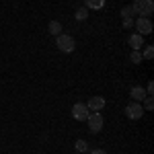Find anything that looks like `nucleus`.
Masks as SVG:
<instances>
[{"instance_id":"dca6fc26","label":"nucleus","mask_w":154,"mask_h":154,"mask_svg":"<svg viewBox=\"0 0 154 154\" xmlns=\"http://www.w3.org/2000/svg\"><path fill=\"white\" fill-rule=\"evenodd\" d=\"M130 62H134V64H140V62H142V54H140L138 49H131V54H130Z\"/></svg>"},{"instance_id":"20e7f679","label":"nucleus","mask_w":154,"mask_h":154,"mask_svg":"<svg viewBox=\"0 0 154 154\" xmlns=\"http://www.w3.org/2000/svg\"><path fill=\"white\" fill-rule=\"evenodd\" d=\"M144 115V107L142 103H136V101H131L125 105V117L131 119V121H136V119H140Z\"/></svg>"},{"instance_id":"ddd939ff","label":"nucleus","mask_w":154,"mask_h":154,"mask_svg":"<svg viewBox=\"0 0 154 154\" xmlns=\"http://www.w3.org/2000/svg\"><path fill=\"white\" fill-rule=\"evenodd\" d=\"M140 54H142V60H152L154 58V45H146L144 51H140Z\"/></svg>"},{"instance_id":"f3484780","label":"nucleus","mask_w":154,"mask_h":154,"mask_svg":"<svg viewBox=\"0 0 154 154\" xmlns=\"http://www.w3.org/2000/svg\"><path fill=\"white\" fill-rule=\"evenodd\" d=\"M136 14H134V11H131V6H123L121 8V19H134Z\"/></svg>"},{"instance_id":"f8f14e48","label":"nucleus","mask_w":154,"mask_h":154,"mask_svg":"<svg viewBox=\"0 0 154 154\" xmlns=\"http://www.w3.org/2000/svg\"><path fill=\"white\" fill-rule=\"evenodd\" d=\"M74 148H76L78 154H84V152H88V142H86V140H76Z\"/></svg>"},{"instance_id":"9d476101","label":"nucleus","mask_w":154,"mask_h":154,"mask_svg":"<svg viewBox=\"0 0 154 154\" xmlns=\"http://www.w3.org/2000/svg\"><path fill=\"white\" fill-rule=\"evenodd\" d=\"M84 6L88 11H99V8L105 6V0H84Z\"/></svg>"},{"instance_id":"6e6552de","label":"nucleus","mask_w":154,"mask_h":154,"mask_svg":"<svg viewBox=\"0 0 154 154\" xmlns=\"http://www.w3.org/2000/svg\"><path fill=\"white\" fill-rule=\"evenodd\" d=\"M128 45H130L131 49H142V45H144V37L142 35H138V33H134V35H130L128 37Z\"/></svg>"},{"instance_id":"f03ea898","label":"nucleus","mask_w":154,"mask_h":154,"mask_svg":"<svg viewBox=\"0 0 154 154\" xmlns=\"http://www.w3.org/2000/svg\"><path fill=\"white\" fill-rule=\"evenodd\" d=\"M56 45H58L60 51H64V54H72L74 48H76V41H74V37H72V35L60 33V35L56 37Z\"/></svg>"},{"instance_id":"9b49d317","label":"nucleus","mask_w":154,"mask_h":154,"mask_svg":"<svg viewBox=\"0 0 154 154\" xmlns=\"http://www.w3.org/2000/svg\"><path fill=\"white\" fill-rule=\"evenodd\" d=\"M48 31H49L54 37H58L60 33H62V25H60V21H51V23L48 25Z\"/></svg>"},{"instance_id":"39448f33","label":"nucleus","mask_w":154,"mask_h":154,"mask_svg":"<svg viewBox=\"0 0 154 154\" xmlns=\"http://www.w3.org/2000/svg\"><path fill=\"white\" fill-rule=\"evenodd\" d=\"M134 27L138 29V35H142V37L152 33V21L146 19V17H138V19L134 21Z\"/></svg>"},{"instance_id":"2eb2a0df","label":"nucleus","mask_w":154,"mask_h":154,"mask_svg":"<svg viewBox=\"0 0 154 154\" xmlns=\"http://www.w3.org/2000/svg\"><path fill=\"white\" fill-rule=\"evenodd\" d=\"M142 103H144V105H142V107H144V111H152V109H154V99H152L150 95L146 97Z\"/></svg>"},{"instance_id":"f257e3e1","label":"nucleus","mask_w":154,"mask_h":154,"mask_svg":"<svg viewBox=\"0 0 154 154\" xmlns=\"http://www.w3.org/2000/svg\"><path fill=\"white\" fill-rule=\"evenodd\" d=\"M134 14H138V17H146V19H150L154 12V2L152 0H134L130 4Z\"/></svg>"},{"instance_id":"a211bd4d","label":"nucleus","mask_w":154,"mask_h":154,"mask_svg":"<svg viewBox=\"0 0 154 154\" xmlns=\"http://www.w3.org/2000/svg\"><path fill=\"white\" fill-rule=\"evenodd\" d=\"M134 27V19H123V29H131Z\"/></svg>"},{"instance_id":"7ed1b4c3","label":"nucleus","mask_w":154,"mask_h":154,"mask_svg":"<svg viewBox=\"0 0 154 154\" xmlns=\"http://www.w3.org/2000/svg\"><path fill=\"white\" fill-rule=\"evenodd\" d=\"M86 123H88V130H91V134H99V131L103 130L105 119H103V115H101L99 111H91V115L86 117Z\"/></svg>"},{"instance_id":"aec40b11","label":"nucleus","mask_w":154,"mask_h":154,"mask_svg":"<svg viewBox=\"0 0 154 154\" xmlns=\"http://www.w3.org/2000/svg\"><path fill=\"white\" fill-rule=\"evenodd\" d=\"M84 154H88V152H84Z\"/></svg>"},{"instance_id":"0eeeda50","label":"nucleus","mask_w":154,"mask_h":154,"mask_svg":"<svg viewBox=\"0 0 154 154\" xmlns=\"http://www.w3.org/2000/svg\"><path fill=\"white\" fill-rule=\"evenodd\" d=\"M86 107H88V111H101V109L105 107V99H103V97H91L88 103H86Z\"/></svg>"},{"instance_id":"4468645a","label":"nucleus","mask_w":154,"mask_h":154,"mask_svg":"<svg viewBox=\"0 0 154 154\" xmlns=\"http://www.w3.org/2000/svg\"><path fill=\"white\" fill-rule=\"evenodd\" d=\"M86 17H88V8L86 6H80L76 11V21H86Z\"/></svg>"},{"instance_id":"6ab92c4d","label":"nucleus","mask_w":154,"mask_h":154,"mask_svg":"<svg viewBox=\"0 0 154 154\" xmlns=\"http://www.w3.org/2000/svg\"><path fill=\"white\" fill-rule=\"evenodd\" d=\"M88 154H107V152L101 150V148H93V150H88Z\"/></svg>"},{"instance_id":"1a4fd4ad","label":"nucleus","mask_w":154,"mask_h":154,"mask_svg":"<svg viewBox=\"0 0 154 154\" xmlns=\"http://www.w3.org/2000/svg\"><path fill=\"white\" fill-rule=\"evenodd\" d=\"M130 97H131V101H136V103H142L144 99H146V91H144L142 86H134V88H131L130 91Z\"/></svg>"},{"instance_id":"423d86ee","label":"nucleus","mask_w":154,"mask_h":154,"mask_svg":"<svg viewBox=\"0 0 154 154\" xmlns=\"http://www.w3.org/2000/svg\"><path fill=\"white\" fill-rule=\"evenodd\" d=\"M88 115H91V111H88L86 103H76V105L72 107V117L76 119V121H86Z\"/></svg>"}]
</instances>
